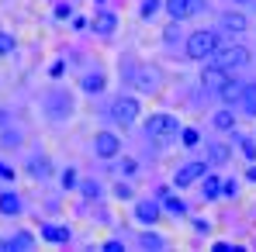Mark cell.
<instances>
[{"instance_id":"obj_34","label":"cell","mask_w":256,"mask_h":252,"mask_svg":"<svg viewBox=\"0 0 256 252\" xmlns=\"http://www.w3.org/2000/svg\"><path fill=\"white\" fill-rule=\"evenodd\" d=\"M114 194H118V197H122V201H128V197H132V190H128L125 183H122V187H114Z\"/></svg>"},{"instance_id":"obj_18","label":"cell","mask_w":256,"mask_h":252,"mask_svg":"<svg viewBox=\"0 0 256 252\" xmlns=\"http://www.w3.org/2000/svg\"><path fill=\"white\" fill-rule=\"evenodd\" d=\"M138 86H142L146 93H152V90L160 86V73H152V69H142V73H138Z\"/></svg>"},{"instance_id":"obj_32","label":"cell","mask_w":256,"mask_h":252,"mask_svg":"<svg viewBox=\"0 0 256 252\" xmlns=\"http://www.w3.org/2000/svg\"><path fill=\"white\" fill-rule=\"evenodd\" d=\"M32 166H35V169H32V173H35V176H42V173H45V176H48V163H42V159H35V163H32Z\"/></svg>"},{"instance_id":"obj_29","label":"cell","mask_w":256,"mask_h":252,"mask_svg":"<svg viewBox=\"0 0 256 252\" xmlns=\"http://www.w3.org/2000/svg\"><path fill=\"white\" fill-rule=\"evenodd\" d=\"M222 197H236V180H222Z\"/></svg>"},{"instance_id":"obj_26","label":"cell","mask_w":256,"mask_h":252,"mask_svg":"<svg viewBox=\"0 0 256 252\" xmlns=\"http://www.w3.org/2000/svg\"><path fill=\"white\" fill-rule=\"evenodd\" d=\"M239 149H242V156H246L250 163H256V142H250V138H242V142H239Z\"/></svg>"},{"instance_id":"obj_22","label":"cell","mask_w":256,"mask_h":252,"mask_svg":"<svg viewBox=\"0 0 256 252\" xmlns=\"http://www.w3.org/2000/svg\"><path fill=\"white\" fill-rule=\"evenodd\" d=\"M138 242H142L146 249H163V239H160V235H152V232H146V235H142Z\"/></svg>"},{"instance_id":"obj_27","label":"cell","mask_w":256,"mask_h":252,"mask_svg":"<svg viewBox=\"0 0 256 252\" xmlns=\"http://www.w3.org/2000/svg\"><path fill=\"white\" fill-rule=\"evenodd\" d=\"M180 142H184V145H198V142H201V135H198L194 128H184V135H180Z\"/></svg>"},{"instance_id":"obj_9","label":"cell","mask_w":256,"mask_h":252,"mask_svg":"<svg viewBox=\"0 0 256 252\" xmlns=\"http://www.w3.org/2000/svg\"><path fill=\"white\" fill-rule=\"evenodd\" d=\"M94 31H97L100 38H111V35L118 31V17H114L111 10H100V14L94 17Z\"/></svg>"},{"instance_id":"obj_35","label":"cell","mask_w":256,"mask_h":252,"mask_svg":"<svg viewBox=\"0 0 256 252\" xmlns=\"http://www.w3.org/2000/svg\"><path fill=\"white\" fill-rule=\"evenodd\" d=\"M135 169H138V166H135V163H132V159H125V163H122V173H128V176H132V173H135Z\"/></svg>"},{"instance_id":"obj_23","label":"cell","mask_w":256,"mask_h":252,"mask_svg":"<svg viewBox=\"0 0 256 252\" xmlns=\"http://www.w3.org/2000/svg\"><path fill=\"white\" fill-rule=\"evenodd\" d=\"M160 7H163V0H146V3L138 7V14H142V17H152V14H156Z\"/></svg>"},{"instance_id":"obj_24","label":"cell","mask_w":256,"mask_h":252,"mask_svg":"<svg viewBox=\"0 0 256 252\" xmlns=\"http://www.w3.org/2000/svg\"><path fill=\"white\" fill-rule=\"evenodd\" d=\"M208 156H212V163H225V159H228V149L214 142V145H212V152H208Z\"/></svg>"},{"instance_id":"obj_1","label":"cell","mask_w":256,"mask_h":252,"mask_svg":"<svg viewBox=\"0 0 256 252\" xmlns=\"http://www.w3.org/2000/svg\"><path fill=\"white\" fill-rule=\"evenodd\" d=\"M184 52H187V59H208L218 52V31H194L187 45H184Z\"/></svg>"},{"instance_id":"obj_12","label":"cell","mask_w":256,"mask_h":252,"mask_svg":"<svg viewBox=\"0 0 256 252\" xmlns=\"http://www.w3.org/2000/svg\"><path fill=\"white\" fill-rule=\"evenodd\" d=\"M239 107H242V114H246V118H256V83H246V86H242Z\"/></svg>"},{"instance_id":"obj_20","label":"cell","mask_w":256,"mask_h":252,"mask_svg":"<svg viewBox=\"0 0 256 252\" xmlns=\"http://www.w3.org/2000/svg\"><path fill=\"white\" fill-rule=\"evenodd\" d=\"M163 201V208L170 211V214H187V204L180 201V197H173V194H166V197H160Z\"/></svg>"},{"instance_id":"obj_8","label":"cell","mask_w":256,"mask_h":252,"mask_svg":"<svg viewBox=\"0 0 256 252\" xmlns=\"http://www.w3.org/2000/svg\"><path fill=\"white\" fill-rule=\"evenodd\" d=\"M32 246H35V239H32L28 232H18V235L0 239V252H28Z\"/></svg>"},{"instance_id":"obj_5","label":"cell","mask_w":256,"mask_h":252,"mask_svg":"<svg viewBox=\"0 0 256 252\" xmlns=\"http://www.w3.org/2000/svg\"><path fill=\"white\" fill-rule=\"evenodd\" d=\"M163 7L170 10L173 21H184L190 14H201L204 10V0H163Z\"/></svg>"},{"instance_id":"obj_37","label":"cell","mask_w":256,"mask_h":252,"mask_svg":"<svg viewBox=\"0 0 256 252\" xmlns=\"http://www.w3.org/2000/svg\"><path fill=\"white\" fill-rule=\"evenodd\" d=\"M246 176H250V180H256V166H253V169H250V173H246Z\"/></svg>"},{"instance_id":"obj_2","label":"cell","mask_w":256,"mask_h":252,"mask_svg":"<svg viewBox=\"0 0 256 252\" xmlns=\"http://www.w3.org/2000/svg\"><path fill=\"white\" fill-rule=\"evenodd\" d=\"M138 111H142V107H138L135 97H114V100H111V121H114V125H132V121L138 118Z\"/></svg>"},{"instance_id":"obj_33","label":"cell","mask_w":256,"mask_h":252,"mask_svg":"<svg viewBox=\"0 0 256 252\" xmlns=\"http://www.w3.org/2000/svg\"><path fill=\"white\" fill-rule=\"evenodd\" d=\"M62 187H76V173H73V169L62 173Z\"/></svg>"},{"instance_id":"obj_6","label":"cell","mask_w":256,"mask_h":252,"mask_svg":"<svg viewBox=\"0 0 256 252\" xmlns=\"http://www.w3.org/2000/svg\"><path fill=\"white\" fill-rule=\"evenodd\" d=\"M94 149H97V156H100V159H114V156L122 152V138H118L114 131H100V135H97V142H94Z\"/></svg>"},{"instance_id":"obj_36","label":"cell","mask_w":256,"mask_h":252,"mask_svg":"<svg viewBox=\"0 0 256 252\" xmlns=\"http://www.w3.org/2000/svg\"><path fill=\"white\" fill-rule=\"evenodd\" d=\"M0 176H4V180H10V176H14V169H10V166H4V163H0Z\"/></svg>"},{"instance_id":"obj_14","label":"cell","mask_w":256,"mask_h":252,"mask_svg":"<svg viewBox=\"0 0 256 252\" xmlns=\"http://www.w3.org/2000/svg\"><path fill=\"white\" fill-rule=\"evenodd\" d=\"M201 80H204V86H208V90H218V86L228 80V73H225V69H218V66H208V69L201 73Z\"/></svg>"},{"instance_id":"obj_30","label":"cell","mask_w":256,"mask_h":252,"mask_svg":"<svg viewBox=\"0 0 256 252\" xmlns=\"http://www.w3.org/2000/svg\"><path fill=\"white\" fill-rule=\"evenodd\" d=\"M100 249H104V252H125V246H122L118 239H111V242H104Z\"/></svg>"},{"instance_id":"obj_21","label":"cell","mask_w":256,"mask_h":252,"mask_svg":"<svg viewBox=\"0 0 256 252\" xmlns=\"http://www.w3.org/2000/svg\"><path fill=\"white\" fill-rule=\"evenodd\" d=\"M232 125H236V114H232V111H218V114H214V128L228 131Z\"/></svg>"},{"instance_id":"obj_31","label":"cell","mask_w":256,"mask_h":252,"mask_svg":"<svg viewBox=\"0 0 256 252\" xmlns=\"http://www.w3.org/2000/svg\"><path fill=\"white\" fill-rule=\"evenodd\" d=\"M212 249L214 252H239V246H232V242H214Z\"/></svg>"},{"instance_id":"obj_25","label":"cell","mask_w":256,"mask_h":252,"mask_svg":"<svg viewBox=\"0 0 256 252\" xmlns=\"http://www.w3.org/2000/svg\"><path fill=\"white\" fill-rule=\"evenodd\" d=\"M14 48H18V42H14L10 35H4V31H0V55H10Z\"/></svg>"},{"instance_id":"obj_7","label":"cell","mask_w":256,"mask_h":252,"mask_svg":"<svg viewBox=\"0 0 256 252\" xmlns=\"http://www.w3.org/2000/svg\"><path fill=\"white\" fill-rule=\"evenodd\" d=\"M204 169H208L204 163H187V166H180L176 173H173V183H176V187H190L194 180L204 176Z\"/></svg>"},{"instance_id":"obj_3","label":"cell","mask_w":256,"mask_h":252,"mask_svg":"<svg viewBox=\"0 0 256 252\" xmlns=\"http://www.w3.org/2000/svg\"><path fill=\"white\" fill-rule=\"evenodd\" d=\"M250 62V52L242 48V45H232V48H222V52H214L212 55V66H218V69H236V66H246Z\"/></svg>"},{"instance_id":"obj_38","label":"cell","mask_w":256,"mask_h":252,"mask_svg":"<svg viewBox=\"0 0 256 252\" xmlns=\"http://www.w3.org/2000/svg\"><path fill=\"white\" fill-rule=\"evenodd\" d=\"M239 3H246V0H239Z\"/></svg>"},{"instance_id":"obj_17","label":"cell","mask_w":256,"mask_h":252,"mask_svg":"<svg viewBox=\"0 0 256 252\" xmlns=\"http://www.w3.org/2000/svg\"><path fill=\"white\" fill-rule=\"evenodd\" d=\"M21 197L18 194H0V214H21Z\"/></svg>"},{"instance_id":"obj_13","label":"cell","mask_w":256,"mask_h":252,"mask_svg":"<svg viewBox=\"0 0 256 252\" xmlns=\"http://www.w3.org/2000/svg\"><path fill=\"white\" fill-rule=\"evenodd\" d=\"M218 24H222L225 31H246V17H242L239 10H225V14L218 17Z\"/></svg>"},{"instance_id":"obj_10","label":"cell","mask_w":256,"mask_h":252,"mask_svg":"<svg viewBox=\"0 0 256 252\" xmlns=\"http://www.w3.org/2000/svg\"><path fill=\"white\" fill-rule=\"evenodd\" d=\"M135 218L146 221V225H156L160 221V201H138L135 204Z\"/></svg>"},{"instance_id":"obj_16","label":"cell","mask_w":256,"mask_h":252,"mask_svg":"<svg viewBox=\"0 0 256 252\" xmlns=\"http://www.w3.org/2000/svg\"><path fill=\"white\" fill-rule=\"evenodd\" d=\"M80 86H84L86 93H100L108 86V80H104V73H86L84 80H80Z\"/></svg>"},{"instance_id":"obj_11","label":"cell","mask_w":256,"mask_h":252,"mask_svg":"<svg viewBox=\"0 0 256 252\" xmlns=\"http://www.w3.org/2000/svg\"><path fill=\"white\" fill-rule=\"evenodd\" d=\"M242 86H246V83H239V80H232V76H228L225 83L218 86V97H222L225 104H239V97H242Z\"/></svg>"},{"instance_id":"obj_28","label":"cell","mask_w":256,"mask_h":252,"mask_svg":"<svg viewBox=\"0 0 256 252\" xmlns=\"http://www.w3.org/2000/svg\"><path fill=\"white\" fill-rule=\"evenodd\" d=\"M84 197H90V201H97V197H100V187H97L94 180H86V183H84Z\"/></svg>"},{"instance_id":"obj_15","label":"cell","mask_w":256,"mask_h":252,"mask_svg":"<svg viewBox=\"0 0 256 252\" xmlns=\"http://www.w3.org/2000/svg\"><path fill=\"white\" fill-rule=\"evenodd\" d=\"M42 239H45V242H59V246H66V242H70V232H66V228H59V225H45V228H42Z\"/></svg>"},{"instance_id":"obj_4","label":"cell","mask_w":256,"mask_h":252,"mask_svg":"<svg viewBox=\"0 0 256 252\" xmlns=\"http://www.w3.org/2000/svg\"><path fill=\"white\" fill-rule=\"evenodd\" d=\"M176 131H180V128H176V121H173L170 114H152V118L146 121V135H149V138H170Z\"/></svg>"},{"instance_id":"obj_19","label":"cell","mask_w":256,"mask_h":252,"mask_svg":"<svg viewBox=\"0 0 256 252\" xmlns=\"http://www.w3.org/2000/svg\"><path fill=\"white\" fill-rule=\"evenodd\" d=\"M222 197V180L218 176H204V201H214Z\"/></svg>"}]
</instances>
